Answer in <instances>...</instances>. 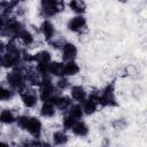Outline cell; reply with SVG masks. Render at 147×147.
I'll return each instance as SVG.
<instances>
[{"instance_id":"603a6c76","label":"cell","mask_w":147,"mask_h":147,"mask_svg":"<svg viewBox=\"0 0 147 147\" xmlns=\"http://www.w3.org/2000/svg\"><path fill=\"white\" fill-rule=\"evenodd\" d=\"M64 70V62L60 60H53L49 63V76L53 78H57L61 76H64L63 74Z\"/></svg>"},{"instance_id":"f1b7e54d","label":"cell","mask_w":147,"mask_h":147,"mask_svg":"<svg viewBox=\"0 0 147 147\" xmlns=\"http://www.w3.org/2000/svg\"><path fill=\"white\" fill-rule=\"evenodd\" d=\"M146 2H147V0H146Z\"/></svg>"},{"instance_id":"7c38bea8","label":"cell","mask_w":147,"mask_h":147,"mask_svg":"<svg viewBox=\"0 0 147 147\" xmlns=\"http://www.w3.org/2000/svg\"><path fill=\"white\" fill-rule=\"evenodd\" d=\"M60 53V59L63 62L67 61H74L78 59V54H79V48L77 46V44H75L71 40H65L64 44L62 45V47L59 51Z\"/></svg>"},{"instance_id":"e0dca14e","label":"cell","mask_w":147,"mask_h":147,"mask_svg":"<svg viewBox=\"0 0 147 147\" xmlns=\"http://www.w3.org/2000/svg\"><path fill=\"white\" fill-rule=\"evenodd\" d=\"M70 133H71V136L76 137L78 139H85L91 133V126L84 118H82V119L76 121V123L74 124V126L70 130Z\"/></svg>"},{"instance_id":"484cf974","label":"cell","mask_w":147,"mask_h":147,"mask_svg":"<svg viewBox=\"0 0 147 147\" xmlns=\"http://www.w3.org/2000/svg\"><path fill=\"white\" fill-rule=\"evenodd\" d=\"M67 113H69L72 117H75L76 119H82V118H85V114L83 111V107H82V103L79 102H74L70 108L67 110Z\"/></svg>"},{"instance_id":"7a4b0ae2","label":"cell","mask_w":147,"mask_h":147,"mask_svg":"<svg viewBox=\"0 0 147 147\" xmlns=\"http://www.w3.org/2000/svg\"><path fill=\"white\" fill-rule=\"evenodd\" d=\"M1 23H0V37L2 40H10V39H16L18 33L26 26L23 22L22 18L11 15L7 17H1Z\"/></svg>"},{"instance_id":"52a82bcc","label":"cell","mask_w":147,"mask_h":147,"mask_svg":"<svg viewBox=\"0 0 147 147\" xmlns=\"http://www.w3.org/2000/svg\"><path fill=\"white\" fill-rule=\"evenodd\" d=\"M65 29L72 34H82L87 32L88 21L86 15H72L65 22Z\"/></svg>"},{"instance_id":"ac0fdd59","label":"cell","mask_w":147,"mask_h":147,"mask_svg":"<svg viewBox=\"0 0 147 147\" xmlns=\"http://www.w3.org/2000/svg\"><path fill=\"white\" fill-rule=\"evenodd\" d=\"M53 102H54V105L56 106L59 113H60V114H63V113H65V111L70 108V106L74 103V100L70 98V95H69L68 93L61 92V93H59V94L53 99Z\"/></svg>"},{"instance_id":"ba28073f","label":"cell","mask_w":147,"mask_h":147,"mask_svg":"<svg viewBox=\"0 0 147 147\" xmlns=\"http://www.w3.org/2000/svg\"><path fill=\"white\" fill-rule=\"evenodd\" d=\"M38 91L41 101H53V99L59 93H61L56 88L53 77H45L40 83V85L38 86Z\"/></svg>"},{"instance_id":"ffe728a7","label":"cell","mask_w":147,"mask_h":147,"mask_svg":"<svg viewBox=\"0 0 147 147\" xmlns=\"http://www.w3.org/2000/svg\"><path fill=\"white\" fill-rule=\"evenodd\" d=\"M16 98H18V93L2 80L0 85V101L2 103H9Z\"/></svg>"},{"instance_id":"7402d4cb","label":"cell","mask_w":147,"mask_h":147,"mask_svg":"<svg viewBox=\"0 0 147 147\" xmlns=\"http://www.w3.org/2000/svg\"><path fill=\"white\" fill-rule=\"evenodd\" d=\"M80 71H82V67L77 62V60L64 62V70H63L64 76H67L69 78H74V77L78 76L80 74Z\"/></svg>"},{"instance_id":"9c48e42d","label":"cell","mask_w":147,"mask_h":147,"mask_svg":"<svg viewBox=\"0 0 147 147\" xmlns=\"http://www.w3.org/2000/svg\"><path fill=\"white\" fill-rule=\"evenodd\" d=\"M38 32L39 36L42 38V40L48 44L49 41H52L59 33H57V29L55 23L53 22L52 18H41L40 23L38 24Z\"/></svg>"},{"instance_id":"6da1fadb","label":"cell","mask_w":147,"mask_h":147,"mask_svg":"<svg viewBox=\"0 0 147 147\" xmlns=\"http://www.w3.org/2000/svg\"><path fill=\"white\" fill-rule=\"evenodd\" d=\"M15 126L20 132H23L31 138L42 139L44 137V123L39 115L20 113Z\"/></svg>"},{"instance_id":"277c9868","label":"cell","mask_w":147,"mask_h":147,"mask_svg":"<svg viewBox=\"0 0 147 147\" xmlns=\"http://www.w3.org/2000/svg\"><path fill=\"white\" fill-rule=\"evenodd\" d=\"M67 2L64 0H39L38 9L41 18H54L64 11Z\"/></svg>"},{"instance_id":"4fadbf2b","label":"cell","mask_w":147,"mask_h":147,"mask_svg":"<svg viewBox=\"0 0 147 147\" xmlns=\"http://www.w3.org/2000/svg\"><path fill=\"white\" fill-rule=\"evenodd\" d=\"M71 133L63 127L54 129L49 134V142L52 146H65L69 144Z\"/></svg>"},{"instance_id":"8992f818","label":"cell","mask_w":147,"mask_h":147,"mask_svg":"<svg viewBox=\"0 0 147 147\" xmlns=\"http://www.w3.org/2000/svg\"><path fill=\"white\" fill-rule=\"evenodd\" d=\"M18 100L22 105V107L25 110H33L37 109L40 103V95L38 87L26 85L24 88H22L18 92Z\"/></svg>"},{"instance_id":"5bb4252c","label":"cell","mask_w":147,"mask_h":147,"mask_svg":"<svg viewBox=\"0 0 147 147\" xmlns=\"http://www.w3.org/2000/svg\"><path fill=\"white\" fill-rule=\"evenodd\" d=\"M37 110L42 119H53L60 114L53 101H40Z\"/></svg>"},{"instance_id":"d4e9b609","label":"cell","mask_w":147,"mask_h":147,"mask_svg":"<svg viewBox=\"0 0 147 147\" xmlns=\"http://www.w3.org/2000/svg\"><path fill=\"white\" fill-rule=\"evenodd\" d=\"M76 121H78V119H76L75 117H72L69 113H63V114H61V117H60V125H61V127H63V129H65L67 131H69L70 132V130H71V127L74 126V124L76 123Z\"/></svg>"},{"instance_id":"83f0119b","label":"cell","mask_w":147,"mask_h":147,"mask_svg":"<svg viewBox=\"0 0 147 147\" xmlns=\"http://www.w3.org/2000/svg\"><path fill=\"white\" fill-rule=\"evenodd\" d=\"M118 3H122V5H126L129 2V0H116Z\"/></svg>"},{"instance_id":"4316f807","label":"cell","mask_w":147,"mask_h":147,"mask_svg":"<svg viewBox=\"0 0 147 147\" xmlns=\"http://www.w3.org/2000/svg\"><path fill=\"white\" fill-rule=\"evenodd\" d=\"M127 126V121L124 118V117H118V118H115L113 122H111V127L115 130V131H123L125 130Z\"/></svg>"},{"instance_id":"8fae6325","label":"cell","mask_w":147,"mask_h":147,"mask_svg":"<svg viewBox=\"0 0 147 147\" xmlns=\"http://www.w3.org/2000/svg\"><path fill=\"white\" fill-rule=\"evenodd\" d=\"M38 36H39V32H38V28H37V31H33L31 28H28L25 26L17 36V41L25 48H31L36 45L37 42V39H38Z\"/></svg>"},{"instance_id":"5b68a950","label":"cell","mask_w":147,"mask_h":147,"mask_svg":"<svg viewBox=\"0 0 147 147\" xmlns=\"http://www.w3.org/2000/svg\"><path fill=\"white\" fill-rule=\"evenodd\" d=\"M6 84H8L10 87H13L17 93L24 88L28 84L26 80V75H25V69H24V64L10 70L5 71V76L2 79Z\"/></svg>"},{"instance_id":"30bf717a","label":"cell","mask_w":147,"mask_h":147,"mask_svg":"<svg viewBox=\"0 0 147 147\" xmlns=\"http://www.w3.org/2000/svg\"><path fill=\"white\" fill-rule=\"evenodd\" d=\"M82 107H83V111L85 114V117H90V116H94L100 109V105L96 98V92L95 90L90 91L88 96L82 102Z\"/></svg>"},{"instance_id":"3957f363","label":"cell","mask_w":147,"mask_h":147,"mask_svg":"<svg viewBox=\"0 0 147 147\" xmlns=\"http://www.w3.org/2000/svg\"><path fill=\"white\" fill-rule=\"evenodd\" d=\"M95 92L101 108H116L119 106L116 94V85L114 82L106 84L101 88H96Z\"/></svg>"},{"instance_id":"2e32d148","label":"cell","mask_w":147,"mask_h":147,"mask_svg":"<svg viewBox=\"0 0 147 147\" xmlns=\"http://www.w3.org/2000/svg\"><path fill=\"white\" fill-rule=\"evenodd\" d=\"M68 94L70 95V98L74 100V102H79L82 103L90 94V91L86 88L85 85L83 84H74L70 86V88L68 90Z\"/></svg>"},{"instance_id":"9a60e30c","label":"cell","mask_w":147,"mask_h":147,"mask_svg":"<svg viewBox=\"0 0 147 147\" xmlns=\"http://www.w3.org/2000/svg\"><path fill=\"white\" fill-rule=\"evenodd\" d=\"M20 111L11 107H3L0 110V123L2 126H15Z\"/></svg>"},{"instance_id":"44dd1931","label":"cell","mask_w":147,"mask_h":147,"mask_svg":"<svg viewBox=\"0 0 147 147\" xmlns=\"http://www.w3.org/2000/svg\"><path fill=\"white\" fill-rule=\"evenodd\" d=\"M67 8L72 13V15H86L87 2L86 0H68Z\"/></svg>"},{"instance_id":"cb8c5ba5","label":"cell","mask_w":147,"mask_h":147,"mask_svg":"<svg viewBox=\"0 0 147 147\" xmlns=\"http://www.w3.org/2000/svg\"><path fill=\"white\" fill-rule=\"evenodd\" d=\"M54 83L56 88L60 92H68V90L70 88V86L72 85L71 83V78L67 77V76H61L57 78H54Z\"/></svg>"},{"instance_id":"d6986e66","label":"cell","mask_w":147,"mask_h":147,"mask_svg":"<svg viewBox=\"0 0 147 147\" xmlns=\"http://www.w3.org/2000/svg\"><path fill=\"white\" fill-rule=\"evenodd\" d=\"M53 54L47 48H39L32 53V63L33 64H48L53 61Z\"/></svg>"}]
</instances>
